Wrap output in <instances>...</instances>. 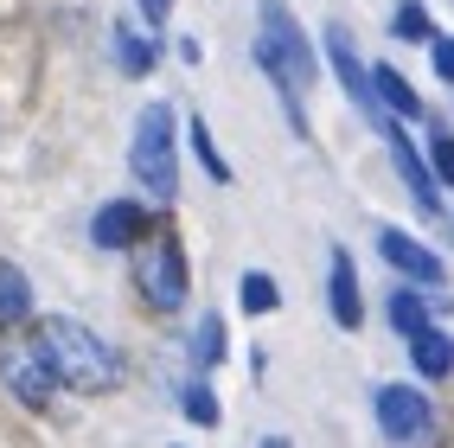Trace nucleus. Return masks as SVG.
Segmentation results:
<instances>
[{
	"instance_id": "2",
	"label": "nucleus",
	"mask_w": 454,
	"mask_h": 448,
	"mask_svg": "<svg viewBox=\"0 0 454 448\" xmlns=\"http://www.w3.org/2000/svg\"><path fill=\"white\" fill-rule=\"evenodd\" d=\"M39 346L51 358L58 384H71V391H83V397H103V391L122 384V352H115L97 326H83L71 314H45L39 320Z\"/></svg>"
},
{
	"instance_id": "20",
	"label": "nucleus",
	"mask_w": 454,
	"mask_h": 448,
	"mask_svg": "<svg viewBox=\"0 0 454 448\" xmlns=\"http://www.w3.org/2000/svg\"><path fill=\"white\" fill-rule=\"evenodd\" d=\"M390 326H397L403 340L422 334V326H435V320H429V302H422L416 288H397V295H390Z\"/></svg>"
},
{
	"instance_id": "16",
	"label": "nucleus",
	"mask_w": 454,
	"mask_h": 448,
	"mask_svg": "<svg viewBox=\"0 0 454 448\" xmlns=\"http://www.w3.org/2000/svg\"><path fill=\"white\" fill-rule=\"evenodd\" d=\"M224 346H231V326H224L218 314H199V326H192V365L211 372V365L224 358Z\"/></svg>"
},
{
	"instance_id": "5",
	"label": "nucleus",
	"mask_w": 454,
	"mask_h": 448,
	"mask_svg": "<svg viewBox=\"0 0 454 448\" xmlns=\"http://www.w3.org/2000/svg\"><path fill=\"white\" fill-rule=\"evenodd\" d=\"M0 384L26 404V410H45L51 391H58V372H51V358L39 340H7L0 346Z\"/></svg>"
},
{
	"instance_id": "6",
	"label": "nucleus",
	"mask_w": 454,
	"mask_h": 448,
	"mask_svg": "<svg viewBox=\"0 0 454 448\" xmlns=\"http://www.w3.org/2000/svg\"><path fill=\"white\" fill-rule=\"evenodd\" d=\"M320 45H326V65H333V77H340L346 103H352V109H365L372 122H378V115H390V109L378 103V77H372L365 58H358V45H352L346 26H326V39H320Z\"/></svg>"
},
{
	"instance_id": "11",
	"label": "nucleus",
	"mask_w": 454,
	"mask_h": 448,
	"mask_svg": "<svg viewBox=\"0 0 454 448\" xmlns=\"http://www.w3.org/2000/svg\"><path fill=\"white\" fill-rule=\"evenodd\" d=\"M326 308H333V320L346 326V334H358L365 326V295H358V269H352V256L333 244L326 250Z\"/></svg>"
},
{
	"instance_id": "12",
	"label": "nucleus",
	"mask_w": 454,
	"mask_h": 448,
	"mask_svg": "<svg viewBox=\"0 0 454 448\" xmlns=\"http://www.w3.org/2000/svg\"><path fill=\"white\" fill-rule=\"evenodd\" d=\"M410 365H416L422 378H454V340L442 334V326L410 334Z\"/></svg>"
},
{
	"instance_id": "14",
	"label": "nucleus",
	"mask_w": 454,
	"mask_h": 448,
	"mask_svg": "<svg viewBox=\"0 0 454 448\" xmlns=\"http://www.w3.org/2000/svg\"><path fill=\"white\" fill-rule=\"evenodd\" d=\"M26 314H33V282L20 263H0V334H13Z\"/></svg>"
},
{
	"instance_id": "10",
	"label": "nucleus",
	"mask_w": 454,
	"mask_h": 448,
	"mask_svg": "<svg viewBox=\"0 0 454 448\" xmlns=\"http://www.w3.org/2000/svg\"><path fill=\"white\" fill-rule=\"evenodd\" d=\"M147 212L135 199H109V205H97V218H90V244L97 250H135V244H147Z\"/></svg>"
},
{
	"instance_id": "13",
	"label": "nucleus",
	"mask_w": 454,
	"mask_h": 448,
	"mask_svg": "<svg viewBox=\"0 0 454 448\" xmlns=\"http://www.w3.org/2000/svg\"><path fill=\"white\" fill-rule=\"evenodd\" d=\"M372 77H378V103H384L390 115H397V122H422V115H429V109H422V97L410 90V77H403V71L372 65Z\"/></svg>"
},
{
	"instance_id": "21",
	"label": "nucleus",
	"mask_w": 454,
	"mask_h": 448,
	"mask_svg": "<svg viewBox=\"0 0 454 448\" xmlns=\"http://www.w3.org/2000/svg\"><path fill=\"white\" fill-rule=\"evenodd\" d=\"M186 135H192V154H199V167H205L211 179H218V186H231V161L218 154V141H211V129L199 122V115H192V129H186Z\"/></svg>"
},
{
	"instance_id": "1",
	"label": "nucleus",
	"mask_w": 454,
	"mask_h": 448,
	"mask_svg": "<svg viewBox=\"0 0 454 448\" xmlns=\"http://www.w3.org/2000/svg\"><path fill=\"white\" fill-rule=\"evenodd\" d=\"M256 65L262 77L282 90V109H288V129L308 135V115H301V97L314 83V39L301 33V20L288 13V0H256Z\"/></svg>"
},
{
	"instance_id": "4",
	"label": "nucleus",
	"mask_w": 454,
	"mask_h": 448,
	"mask_svg": "<svg viewBox=\"0 0 454 448\" xmlns=\"http://www.w3.org/2000/svg\"><path fill=\"white\" fill-rule=\"evenodd\" d=\"M135 288L147 308L160 314H179L192 295V269H186V250H179V237H147L135 244Z\"/></svg>"
},
{
	"instance_id": "24",
	"label": "nucleus",
	"mask_w": 454,
	"mask_h": 448,
	"mask_svg": "<svg viewBox=\"0 0 454 448\" xmlns=\"http://www.w3.org/2000/svg\"><path fill=\"white\" fill-rule=\"evenodd\" d=\"M135 7H141V20H147V26H167V13H173V0H135Z\"/></svg>"
},
{
	"instance_id": "19",
	"label": "nucleus",
	"mask_w": 454,
	"mask_h": 448,
	"mask_svg": "<svg viewBox=\"0 0 454 448\" xmlns=\"http://www.w3.org/2000/svg\"><path fill=\"white\" fill-rule=\"evenodd\" d=\"M179 404H186V416H192L199 429H218V423H224V404H218V391H211V378H205V372L186 384V397H179Z\"/></svg>"
},
{
	"instance_id": "9",
	"label": "nucleus",
	"mask_w": 454,
	"mask_h": 448,
	"mask_svg": "<svg viewBox=\"0 0 454 448\" xmlns=\"http://www.w3.org/2000/svg\"><path fill=\"white\" fill-rule=\"evenodd\" d=\"M378 129H384V141H390V161H397V173H403V186H410V199L422 205V212H442V193H435V167L416 154V141L403 135V122L397 115H378Z\"/></svg>"
},
{
	"instance_id": "18",
	"label": "nucleus",
	"mask_w": 454,
	"mask_h": 448,
	"mask_svg": "<svg viewBox=\"0 0 454 448\" xmlns=\"http://www.w3.org/2000/svg\"><path fill=\"white\" fill-rule=\"evenodd\" d=\"M237 302H244V314H276V308H282V288H276V276H269V269H244Z\"/></svg>"
},
{
	"instance_id": "15",
	"label": "nucleus",
	"mask_w": 454,
	"mask_h": 448,
	"mask_svg": "<svg viewBox=\"0 0 454 448\" xmlns=\"http://www.w3.org/2000/svg\"><path fill=\"white\" fill-rule=\"evenodd\" d=\"M109 51H115V65H122V77H147V71H154V45H147L129 20L109 26Z\"/></svg>"
},
{
	"instance_id": "3",
	"label": "nucleus",
	"mask_w": 454,
	"mask_h": 448,
	"mask_svg": "<svg viewBox=\"0 0 454 448\" xmlns=\"http://www.w3.org/2000/svg\"><path fill=\"white\" fill-rule=\"evenodd\" d=\"M129 167H135V179H141L147 199L173 205V193H179V109H173V103H147V109L135 115Z\"/></svg>"
},
{
	"instance_id": "7",
	"label": "nucleus",
	"mask_w": 454,
	"mask_h": 448,
	"mask_svg": "<svg viewBox=\"0 0 454 448\" xmlns=\"http://www.w3.org/2000/svg\"><path fill=\"white\" fill-rule=\"evenodd\" d=\"M372 416H378L384 442H422L429 423H435V410H429V397H422L416 384H378Z\"/></svg>"
},
{
	"instance_id": "22",
	"label": "nucleus",
	"mask_w": 454,
	"mask_h": 448,
	"mask_svg": "<svg viewBox=\"0 0 454 448\" xmlns=\"http://www.w3.org/2000/svg\"><path fill=\"white\" fill-rule=\"evenodd\" d=\"M429 167H435V179H442V186H454V135H429Z\"/></svg>"
},
{
	"instance_id": "17",
	"label": "nucleus",
	"mask_w": 454,
	"mask_h": 448,
	"mask_svg": "<svg viewBox=\"0 0 454 448\" xmlns=\"http://www.w3.org/2000/svg\"><path fill=\"white\" fill-rule=\"evenodd\" d=\"M390 33H397V39H410V45H435V39H442L422 0H397V13H390Z\"/></svg>"
},
{
	"instance_id": "23",
	"label": "nucleus",
	"mask_w": 454,
	"mask_h": 448,
	"mask_svg": "<svg viewBox=\"0 0 454 448\" xmlns=\"http://www.w3.org/2000/svg\"><path fill=\"white\" fill-rule=\"evenodd\" d=\"M429 58H435V77H442V83H454V39H435V45H429Z\"/></svg>"
},
{
	"instance_id": "8",
	"label": "nucleus",
	"mask_w": 454,
	"mask_h": 448,
	"mask_svg": "<svg viewBox=\"0 0 454 448\" xmlns=\"http://www.w3.org/2000/svg\"><path fill=\"white\" fill-rule=\"evenodd\" d=\"M378 256L397 269V276H410L416 288H442V282H448V263L422 244V237H410V231H397V224L378 231Z\"/></svg>"
}]
</instances>
